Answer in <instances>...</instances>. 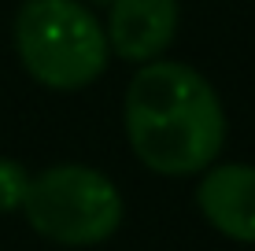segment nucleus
Segmentation results:
<instances>
[{"label":"nucleus","instance_id":"423d86ee","mask_svg":"<svg viewBox=\"0 0 255 251\" xmlns=\"http://www.w3.org/2000/svg\"><path fill=\"white\" fill-rule=\"evenodd\" d=\"M30 170L22 167L19 159H4L0 155V214L22 211V200L30 192Z\"/></svg>","mask_w":255,"mask_h":251},{"label":"nucleus","instance_id":"f03ea898","mask_svg":"<svg viewBox=\"0 0 255 251\" xmlns=\"http://www.w3.org/2000/svg\"><path fill=\"white\" fill-rule=\"evenodd\" d=\"M15 48L45 89L74 92L108 67V37L82 0H26L15 15Z\"/></svg>","mask_w":255,"mask_h":251},{"label":"nucleus","instance_id":"7ed1b4c3","mask_svg":"<svg viewBox=\"0 0 255 251\" xmlns=\"http://www.w3.org/2000/svg\"><path fill=\"white\" fill-rule=\"evenodd\" d=\"M22 214L33 233L67 248H89L122 226V192L108 174L82 163H59L30 181Z\"/></svg>","mask_w":255,"mask_h":251},{"label":"nucleus","instance_id":"0eeeda50","mask_svg":"<svg viewBox=\"0 0 255 251\" xmlns=\"http://www.w3.org/2000/svg\"><path fill=\"white\" fill-rule=\"evenodd\" d=\"M93 4H111V0H93Z\"/></svg>","mask_w":255,"mask_h":251},{"label":"nucleus","instance_id":"f257e3e1","mask_svg":"<svg viewBox=\"0 0 255 251\" xmlns=\"http://www.w3.org/2000/svg\"><path fill=\"white\" fill-rule=\"evenodd\" d=\"M126 137L137 159L163 177H189L215 163L226 141V111L200 71L152 59L126 89Z\"/></svg>","mask_w":255,"mask_h":251},{"label":"nucleus","instance_id":"20e7f679","mask_svg":"<svg viewBox=\"0 0 255 251\" xmlns=\"http://www.w3.org/2000/svg\"><path fill=\"white\" fill-rule=\"evenodd\" d=\"M178 33V0H111L108 52L129 63H152Z\"/></svg>","mask_w":255,"mask_h":251},{"label":"nucleus","instance_id":"39448f33","mask_svg":"<svg viewBox=\"0 0 255 251\" xmlns=\"http://www.w3.org/2000/svg\"><path fill=\"white\" fill-rule=\"evenodd\" d=\"M200 214L222 237L255 244V167L248 163H226L211 167L196 188Z\"/></svg>","mask_w":255,"mask_h":251}]
</instances>
